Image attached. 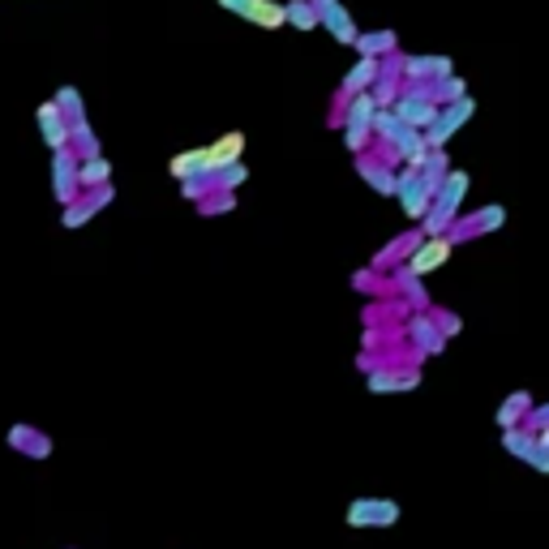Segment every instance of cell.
Masks as SVG:
<instances>
[{
    "label": "cell",
    "instance_id": "1",
    "mask_svg": "<svg viewBox=\"0 0 549 549\" xmlns=\"http://www.w3.org/2000/svg\"><path fill=\"white\" fill-rule=\"evenodd\" d=\"M374 112H378L374 90H361V95L348 99L335 112V121H331V125H343V146H348L353 155H365L369 142H374Z\"/></svg>",
    "mask_w": 549,
    "mask_h": 549
},
{
    "label": "cell",
    "instance_id": "2",
    "mask_svg": "<svg viewBox=\"0 0 549 549\" xmlns=\"http://www.w3.org/2000/svg\"><path fill=\"white\" fill-rule=\"evenodd\" d=\"M395 202H399V211L408 215L412 224H421L425 215H429V206H434V189L425 185L421 168L404 164V168L395 172Z\"/></svg>",
    "mask_w": 549,
    "mask_h": 549
},
{
    "label": "cell",
    "instance_id": "3",
    "mask_svg": "<svg viewBox=\"0 0 549 549\" xmlns=\"http://www.w3.org/2000/svg\"><path fill=\"white\" fill-rule=\"evenodd\" d=\"M399 502L395 498H353L348 511H343V523L348 528H395L399 523Z\"/></svg>",
    "mask_w": 549,
    "mask_h": 549
},
{
    "label": "cell",
    "instance_id": "4",
    "mask_svg": "<svg viewBox=\"0 0 549 549\" xmlns=\"http://www.w3.org/2000/svg\"><path fill=\"white\" fill-rule=\"evenodd\" d=\"M421 365H378L365 374V391L369 395H408V391H421Z\"/></svg>",
    "mask_w": 549,
    "mask_h": 549
},
{
    "label": "cell",
    "instance_id": "5",
    "mask_svg": "<svg viewBox=\"0 0 549 549\" xmlns=\"http://www.w3.org/2000/svg\"><path fill=\"white\" fill-rule=\"evenodd\" d=\"M502 224H507V206L490 202V206H480V211H472V215H459V219L447 227V237H451L455 245H464V240L490 237V232H498Z\"/></svg>",
    "mask_w": 549,
    "mask_h": 549
},
{
    "label": "cell",
    "instance_id": "6",
    "mask_svg": "<svg viewBox=\"0 0 549 549\" xmlns=\"http://www.w3.org/2000/svg\"><path fill=\"white\" fill-rule=\"evenodd\" d=\"M112 197H116L112 181L99 185V189H82V194H78L69 206L60 211V227H69V232H73V227H86L99 211H103V206H112Z\"/></svg>",
    "mask_w": 549,
    "mask_h": 549
},
{
    "label": "cell",
    "instance_id": "7",
    "mask_svg": "<svg viewBox=\"0 0 549 549\" xmlns=\"http://www.w3.org/2000/svg\"><path fill=\"white\" fill-rule=\"evenodd\" d=\"M78 164H82V155H78L73 146H60V151H52V197H57L60 206H69L73 197L82 194Z\"/></svg>",
    "mask_w": 549,
    "mask_h": 549
},
{
    "label": "cell",
    "instance_id": "8",
    "mask_svg": "<svg viewBox=\"0 0 549 549\" xmlns=\"http://www.w3.org/2000/svg\"><path fill=\"white\" fill-rule=\"evenodd\" d=\"M404 339H408L412 348L425 353V356H438L447 343H451V339L438 331V322H434V313H429V310H412L408 318H404Z\"/></svg>",
    "mask_w": 549,
    "mask_h": 549
},
{
    "label": "cell",
    "instance_id": "9",
    "mask_svg": "<svg viewBox=\"0 0 549 549\" xmlns=\"http://www.w3.org/2000/svg\"><path fill=\"white\" fill-rule=\"evenodd\" d=\"M468 116H472V99H455V103H442L438 108V116H434V125L425 129V142L429 146H447V142L459 133V129L468 125Z\"/></svg>",
    "mask_w": 549,
    "mask_h": 549
},
{
    "label": "cell",
    "instance_id": "10",
    "mask_svg": "<svg viewBox=\"0 0 549 549\" xmlns=\"http://www.w3.org/2000/svg\"><path fill=\"white\" fill-rule=\"evenodd\" d=\"M451 254H455V240L447 237V232H442V237H425L421 245L412 249V258L404 262V267L425 280V275H434L438 267H447V258H451Z\"/></svg>",
    "mask_w": 549,
    "mask_h": 549
},
{
    "label": "cell",
    "instance_id": "11",
    "mask_svg": "<svg viewBox=\"0 0 549 549\" xmlns=\"http://www.w3.org/2000/svg\"><path fill=\"white\" fill-rule=\"evenodd\" d=\"M35 121H39V138H43V146H48V151H60V146H69L73 125H69V116L57 108V99L39 103V108H35Z\"/></svg>",
    "mask_w": 549,
    "mask_h": 549
},
{
    "label": "cell",
    "instance_id": "12",
    "mask_svg": "<svg viewBox=\"0 0 549 549\" xmlns=\"http://www.w3.org/2000/svg\"><path fill=\"white\" fill-rule=\"evenodd\" d=\"M382 73H386V60L382 57H361L353 65V69H348V78H343V82H339V95H335V103L339 108H343V103H348V99L353 95H361V90H369V86L378 82Z\"/></svg>",
    "mask_w": 549,
    "mask_h": 549
},
{
    "label": "cell",
    "instance_id": "13",
    "mask_svg": "<svg viewBox=\"0 0 549 549\" xmlns=\"http://www.w3.org/2000/svg\"><path fill=\"white\" fill-rule=\"evenodd\" d=\"M421 240H425V227H421V224H412L408 232H399V237H395L391 245L382 249V254H374V262H369V270H378V275H386V270H395V267H399V262H408V258H412V249H417Z\"/></svg>",
    "mask_w": 549,
    "mask_h": 549
},
{
    "label": "cell",
    "instance_id": "14",
    "mask_svg": "<svg viewBox=\"0 0 549 549\" xmlns=\"http://www.w3.org/2000/svg\"><path fill=\"white\" fill-rule=\"evenodd\" d=\"M5 442H9L17 455H26V459H48V455H52V438L43 434V429H35V425H9Z\"/></svg>",
    "mask_w": 549,
    "mask_h": 549
},
{
    "label": "cell",
    "instance_id": "15",
    "mask_svg": "<svg viewBox=\"0 0 549 549\" xmlns=\"http://www.w3.org/2000/svg\"><path fill=\"white\" fill-rule=\"evenodd\" d=\"M313 5H318V17H322V26L331 30L339 43H348V48H353L356 35H361V30H356V22H353V14H348L339 0H313Z\"/></svg>",
    "mask_w": 549,
    "mask_h": 549
},
{
    "label": "cell",
    "instance_id": "16",
    "mask_svg": "<svg viewBox=\"0 0 549 549\" xmlns=\"http://www.w3.org/2000/svg\"><path fill=\"white\" fill-rule=\"evenodd\" d=\"M356 172L365 176L369 189H378V197H395V172L386 159H378L374 151H365V155H356Z\"/></svg>",
    "mask_w": 549,
    "mask_h": 549
},
{
    "label": "cell",
    "instance_id": "17",
    "mask_svg": "<svg viewBox=\"0 0 549 549\" xmlns=\"http://www.w3.org/2000/svg\"><path fill=\"white\" fill-rule=\"evenodd\" d=\"M202 155H206V176H215L219 168L227 164H237L245 155V133H224V138H215L211 146H202Z\"/></svg>",
    "mask_w": 549,
    "mask_h": 549
},
{
    "label": "cell",
    "instance_id": "18",
    "mask_svg": "<svg viewBox=\"0 0 549 549\" xmlns=\"http://www.w3.org/2000/svg\"><path fill=\"white\" fill-rule=\"evenodd\" d=\"M391 292H399L404 301H408L412 310H429V292H425V283H421V275H412L404 262L391 270Z\"/></svg>",
    "mask_w": 549,
    "mask_h": 549
},
{
    "label": "cell",
    "instance_id": "19",
    "mask_svg": "<svg viewBox=\"0 0 549 549\" xmlns=\"http://www.w3.org/2000/svg\"><path fill=\"white\" fill-rule=\"evenodd\" d=\"M536 429H528V425H511V429H502V451L511 455V459H520V464H528L536 455Z\"/></svg>",
    "mask_w": 549,
    "mask_h": 549
},
{
    "label": "cell",
    "instance_id": "20",
    "mask_svg": "<svg viewBox=\"0 0 549 549\" xmlns=\"http://www.w3.org/2000/svg\"><path fill=\"white\" fill-rule=\"evenodd\" d=\"M245 22H254L262 30H280L288 26V5H275V0H249V9H245Z\"/></svg>",
    "mask_w": 549,
    "mask_h": 549
},
{
    "label": "cell",
    "instance_id": "21",
    "mask_svg": "<svg viewBox=\"0 0 549 549\" xmlns=\"http://www.w3.org/2000/svg\"><path fill=\"white\" fill-rule=\"evenodd\" d=\"M528 412H533V395H528V391H511L507 399L498 404L493 421H498V429H511V425H523Z\"/></svg>",
    "mask_w": 549,
    "mask_h": 549
},
{
    "label": "cell",
    "instance_id": "22",
    "mask_svg": "<svg viewBox=\"0 0 549 549\" xmlns=\"http://www.w3.org/2000/svg\"><path fill=\"white\" fill-rule=\"evenodd\" d=\"M168 172L176 176V181H189V176H206V155H202V146H194V151H181V155H172Z\"/></svg>",
    "mask_w": 549,
    "mask_h": 549
},
{
    "label": "cell",
    "instance_id": "23",
    "mask_svg": "<svg viewBox=\"0 0 549 549\" xmlns=\"http://www.w3.org/2000/svg\"><path fill=\"white\" fill-rule=\"evenodd\" d=\"M78 181H82V189H99V185L112 181V164L103 155H86L82 164H78Z\"/></svg>",
    "mask_w": 549,
    "mask_h": 549
},
{
    "label": "cell",
    "instance_id": "24",
    "mask_svg": "<svg viewBox=\"0 0 549 549\" xmlns=\"http://www.w3.org/2000/svg\"><path fill=\"white\" fill-rule=\"evenodd\" d=\"M404 121H399V112L395 108H378L374 112V142H382V146H395V138L404 133Z\"/></svg>",
    "mask_w": 549,
    "mask_h": 549
},
{
    "label": "cell",
    "instance_id": "25",
    "mask_svg": "<svg viewBox=\"0 0 549 549\" xmlns=\"http://www.w3.org/2000/svg\"><path fill=\"white\" fill-rule=\"evenodd\" d=\"M447 172H451V159H447V146H429V159H425V168H421V176H425V185L438 194V185L447 181Z\"/></svg>",
    "mask_w": 549,
    "mask_h": 549
},
{
    "label": "cell",
    "instance_id": "26",
    "mask_svg": "<svg viewBox=\"0 0 549 549\" xmlns=\"http://www.w3.org/2000/svg\"><path fill=\"white\" fill-rule=\"evenodd\" d=\"M361 57H391L395 52V35L391 30H378V35H356V43H353Z\"/></svg>",
    "mask_w": 549,
    "mask_h": 549
},
{
    "label": "cell",
    "instance_id": "27",
    "mask_svg": "<svg viewBox=\"0 0 549 549\" xmlns=\"http://www.w3.org/2000/svg\"><path fill=\"white\" fill-rule=\"evenodd\" d=\"M69 146L73 151H78V155H103V151H99V138H95V129H90V121H73V133H69Z\"/></svg>",
    "mask_w": 549,
    "mask_h": 549
},
{
    "label": "cell",
    "instance_id": "28",
    "mask_svg": "<svg viewBox=\"0 0 549 549\" xmlns=\"http://www.w3.org/2000/svg\"><path fill=\"white\" fill-rule=\"evenodd\" d=\"M288 22H292L296 30L322 26V17H318V5H313V0H288Z\"/></svg>",
    "mask_w": 549,
    "mask_h": 549
},
{
    "label": "cell",
    "instance_id": "29",
    "mask_svg": "<svg viewBox=\"0 0 549 549\" xmlns=\"http://www.w3.org/2000/svg\"><path fill=\"white\" fill-rule=\"evenodd\" d=\"M245 181H249V168H245V159H237V164H227V168L215 172V189H227V194H237Z\"/></svg>",
    "mask_w": 549,
    "mask_h": 549
},
{
    "label": "cell",
    "instance_id": "30",
    "mask_svg": "<svg viewBox=\"0 0 549 549\" xmlns=\"http://www.w3.org/2000/svg\"><path fill=\"white\" fill-rule=\"evenodd\" d=\"M52 99H57V108H60V112L69 116V125L86 116V103H82V95H78V86H60V90H57Z\"/></svg>",
    "mask_w": 549,
    "mask_h": 549
},
{
    "label": "cell",
    "instance_id": "31",
    "mask_svg": "<svg viewBox=\"0 0 549 549\" xmlns=\"http://www.w3.org/2000/svg\"><path fill=\"white\" fill-rule=\"evenodd\" d=\"M237 206V194H227V189H211V194L197 202V215H227Z\"/></svg>",
    "mask_w": 549,
    "mask_h": 549
},
{
    "label": "cell",
    "instance_id": "32",
    "mask_svg": "<svg viewBox=\"0 0 549 549\" xmlns=\"http://www.w3.org/2000/svg\"><path fill=\"white\" fill-rule=\"evenodd\" d=\"M434 86V99L438 103H455V99H464L468 90H464V78H455V73H447V78H438V82H429Z\"/></svg>",
    "mask_w": 549,
    "mask_h": 549
},
{
    "label": "cell",
    "instance_id": "33",
    "mask_svg": "<svg viewBox=\"0 0 549 549\" xmlns=\"http://www.w3.org/2000/svg\"><path fill=\"white\" fill-rule=\"evenodd\" d=\"M399 90H404V82H395L391 73H382L378 82H374V99H378V108H395Z\"/></svg>",
    "mask_w": 549,
    "mask_h": 549
},
{
    "label": "cell",
    "instance_id": "34",
    "mask_svg": "<svg viewBox=\"0 0 549 549\" xmlns=\"http://www.w3.org/2000/svg\"><path fill=\"white\" fill-rule=\"evenodd\" d=\"M429 313H434L438 331H442V335H447V339H455V335H459V331H464V318H459V313H455V310H438V305H429Z\"/></svg>",
    "mask_w": 549,
    "mask_h": 549
},
{
    "label": "cell",
    "instance_id": "35",
    "mask_svg": "<svg viewBox=\"0 0 549 549\" xmlns=\"http://www.w3.org/2000/svg\"><path fill=\"white\" fill-rule=\"evenodd\" d=\"M211 189H215V176H189V181H181V194L189 197V202H202Z\"/></svg>",
    "mask_w": 549,
    "mask_h": 549
},
{
    "label": "cell",
    "instance_id": "36",
    "mask_svg": "<svg viewBox=\"0 0 549 549\" xmlns=\"http://www.w3.org/2000/svg\"><path fill=\"white\" fill-rule=\"evenodd\" d=\"M528 429H549V404H533V412L523 417Z\"/></svg>",
    "mask_w": 549,
    "mask_h": 549
},
{
    "label": "cell",
    "instance_id": "37",
    "mask_svg": "<svg viewBox=\"0 0 549 549\" xmlns=\"http://www.w3.org/2000/svg\"><path fill=\"white\" fill-rule=\"evenodd\" d=\"M219 5H224V9H227V14H245V9H249V0H219Z\"/></svg>",
    "mask_w": 549,
    "mask_h": 549
},
{
    "label": "cell",
    "instance_id": "38",
    "mask_svg": "<svg viewBox=\"0 0 549 549\" xmlns=\"http://www.w3.org/2000/svg\"><path fill=\"white\" fill-rule=\"evenodd\" d=\"M536 442H541V447L549 451V429H536Z\"/></svg>",
    "mask_w": 549,
    "mask_h": 549
}]
</instances>
